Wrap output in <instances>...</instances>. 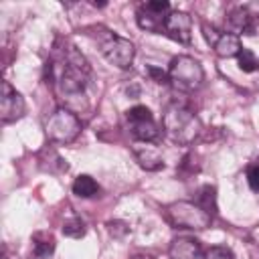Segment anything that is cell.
I'll return each instance as SVG.
<instances>
[{
	"instance_id": "7c38bea8",
	"label": "cell",
	"mask_w": 259,
	"mask_h": 259,
	"mask_svg": "<svg viewBox=\"0 0 259 259\" xmlns=\"http://www.w3.org/2000/svg\"><path fill=\"white\" fill-rule=\"evenodd\" d=\"M134 156H136L138 164H140L144 170L154 172V170L164 168V160H162L158 148L152 146V144H142V142L136 144V146H134Z\"/></svg>"
},
{
	"instance_id": "6da1fadb",
	"label": "cell",
	"mask_w": 259,
	"mask_h": 259,
	"mask_svg": "<svg viewBox=\"0 0 259 259\" xmlns=\"http://www.w3.org/2000/svg\"><path fill=\"white\" fill-rule=\"evenodd\" d=\"M200 130V119L186 103L174 99L166 105L162 115V132L170 142L178 146H188L198 138Z\"/></svg>"
},
{
	"instance_id": "4fadbf2b",
	"label": "cell",
	"mask_w": 259,
	"mask_h": 259,
	"mask_svg": "<svg viewBox=\"0 0 259 259\" xmlns=\"http://www.w3.org/2000/svg\"><path fill=\"white\" fill-rule=\"evenodd\" d=\"M212 49H214V53H217L219 57H223V59L239 57V53L243 51L239 36H235V34H231V32H221V36H219V40L212 45Z\"/></svg>"
},
{
	"instance_id": "9c48e42d",
	"label": "cell",
	"mask_w": 259,
	"mask_h": 259,
	"mask_svg": "<svg viewBox=\"0 0 259 259\" xmlns=\"http://www.w3.org/2000/svg\"><path fill=\"white\" fill-rule=\"evenodd\" d=\"M257 30V16L247 6H233L225 14V32L235 36L239 34H255Z\"/></svg>"
},
{
	"instance_id": "ba28073f",
	"label": "cell",
	"mask_w": 259,
	"mask_h": 259,
	"mask_svg": "<svg viewBox=\"0 0 259 259\" xmlns=\"http://www.w3.org/2000/svg\"><path fill=\"white\" fill-rule=\"evenodd\" d=\"M26 111V103L24 97L8 83L2 81V93H0V119L2 123H12L16 119H20Z\"/></svg>"
},
{
	"instance_id": "7a4b0ae2",
	"label": "cell",
	"mask_w": 259,
	"mask_h": 259,
	"mask_svg": "<svg viewBox=\"0 0 259 259\" xmlns=\"http://www.w3.org/2000/svg\"><path fill=\"white\" fill-rule=\"evenodd\" d=\"M168 79L172 87L180 93H192L196 91L204 81V69L202 65L188 55H178L170 61L168 67Z\"/></svg>"
},
{
	"instance_id": "5bb4252c",
	"label": "cell",
	"mask_w": 259,
	"mask_h": 259,
	"mask_svg": "<svg viewBox=\"0 0 259 259\" xmlns=\"http://www.w3.org/2000/svg\"><path fill=\"white\" fill-rule=\"evenodd\" d=\"M55 251V237L51 233H34L32 237V257L34 259H47Z\"/></svg>"
},
{
	"instance_id": "d6986e66",
	"label": "cell",
	"mask_w": 259,
	"mask_h": 259,
	"mask_svg": "<svg viewBox=\"0 0 259 259\" xmlns=\"http://www.w3.org/2000/svg\"><path fill=\"white\" fill-rule=\"evenodd\" d=\"M247 182H249V188L253 192H259V164H249L247 168Z\"/></svg>"
},
{
	"instance_id": "ffe728a7",
	"label": "cell",
	"mask_w": 259,
	"mask_h": 259,
	"mask_svg": "<svg viewBox=\"0 0 259 259\" xmlns=\"http://www.w3.org/2000/svg\"><path fill=\"white\" fill-rule=\"evenodd\" d=\"M148 73H150V77H152L156 83H160V85L170 83L168 73H164V71H162V69H158V67H148Z\"/></svg>"
},
{
	"instance_id": "52a82bcc",
	"label": "cell",
	"mask_w": 259,
	"mask_h": 259,
	"mask_svg": "<svg viewBox=\"0 0 259 259\" xmlns=\"http://www.w3.org/2000/svg\"><path fill=\"white\" fill-rule=\"evenodd\" d=\"M170 14V2L166 0H148L138 8V26L150 32H162V24Z\"/></svg>"
},
{
	"instance_id": "277c9868",
	"label": "cell",
	"mask_w": 259,
	"mask_h": 259,
	"mask_svg": "<svg viewBox=\"0 0 259 259\" xmlns=\"http://www.w3.org/2000/svg\"><path fill=\"white\" fill-rule=\"evenodd\" d=\"M45 134L55 144H71L81 134V121L73 111H69L65 107H59L47 119Z\"/></svg>"
},
{
	"instance_id": "e0dca14e",
	"label": "cell",
	"mask_w": 259,
	"mask_h": 259,
	"mask_svg": "<svg viewBox=\"0 0 259 259\" xmlns=\"http://www.w3.org/2000/svg\"><path fill=\"white\" fill-rule=\"evenodd\" d=\"M237 61H239V69H241L243 73H253V71L259 67V61H257V57L253 55V51H249V49H245V47H243V51L239 53Z\"/></svg>"
},
{
	"instance_id": "603a6c76",
	"label": "cell",
	"mask_w": 259,
	"mask_h": 259,
	"mask_svg": "<svg viewBox=\"0 0 259 259\" xmlns=\"http://www.w3.org/2000/svg\"><path fill=\"white\" fill-rule=\"evenodd\" d=\"M132 259H152V257H148V255H134Z\"/></svg>"
},
{
	"instance_id": "30bf717a",
	"label": "cell",
	"mask_w": 259,
	"mask_h": 259,
	"mask_svg": "<svg viewBox=\"0 0 259 259\" xmlns=\"http://www.w3.org/2000/svg\"><path fill=\"white\" fill-rule=\"evenodd\" d=\"M162 34L176 42L188 45L192 40V18L182 10H170L162 24Z\"/></svg>"
},
{
	"instance_id": "ac0fdd59",
	"label": "cell",
	"mask_w": 259,
	"mask_h": 259,
	"mask_svg": "<svg viewBox=\"0 0 259 259\" xmlns=\"http://www.w3.org/2000/svg\"><path fill=\"white\" fill-rule=\"evenodd\" d=\"M204 259H235V253L225 245H212L206 249Z\"/></svg>"
},
{
	"instance_id": "7402d4cb",
	"label": "cell",
	"mask_w": 259,
	"mask_h": 259,
	"mask_svg": "<svg viewBox=\"0 0 259 259\" xmlns=\"http://www.w3.org/2000/svg\"><path fill=\"white\" fill-rule=\"evenodd\" d=\"M2 259H18V257H16V255H10L8 251H4V257H2Z\"/></svg>"
},
{
	"instance_id": "5b68a950",
	"label": "cell",
	"mask_w": 259,
	"mask_h": 259,
	"mask_svg": "<svg viewBox=\"0 0 259 259\" xmlns=\"http://www.w3.org/2000/svg\"><path fill=\"white\" fill-rule=\"evenodd\" d=\"M125 119H127V125H130V134L136 142H142V144L158 142L160 127L154 121V115L146 105H134L132 109H127Z\"/></svg>"
},
{
	"instance_id": "3957f363",
	"label": "cell",
	"mask_w": 259,
	"mask_h": 259,
	"mask_svg": "<svg viewBox=\"0 0 259 259\" xmlns=\"http://www.w3.org/2000/svg\"><path fill=\"white\" fill-rule=\"evenodd\" d=\"M164 210H166V221L176 229L202 231L210 227L212 221L208 210H204L198 202H190V200H176L168 204Z\"/></svg>"
},
{
	"instance_id": "8992f818",
	"label": "cell",
	"mask_w": 259,
	"mask_h": 259,
	"mask_svg": "<svg viewBox=\"0 0 259 259\" xmlns=\"http://www.w3.org/2000/svg\"><path fill=\"white\" fill-rule=\"evenodd\" d=\"M101 55L105 57L107 63L115 65L117 69H130L136 57V49L132 40L117 36V34H109L101 42Z\"/></svg>"
},
{
	"instance_id": "8fae6325",
	"label": "cell",
	"mask_w": 259,
	"mask_h": 259,
	"mask_svg": "<svg viewBox=\"0 0 259 259\" xmlns=\"http://www.w3.org/2000/svg\"><path fill=\"white\" fill-rule=\"evenodd\" d=\"M170 259H204V251L194 237H176L168 249Z\"/></svg>"
},
{
	"instance_id": "2e32d148",
	"label": "cell",
	"mask_w": 259,
	"mask_h": 259,
	"mask_svg": "<svg viewBox=\"0 0 259 259\" xmlns=\"http://www.w3.org/2000/svg\"><path fill=\"white\" fill-rule=\"evenodd\" d=\"M85 223L79 219V217H73V219H69V221H65V225H63V235L65 237H71V239H81L83 235H85Z\"/></svg>"
},
{
	"instance_id": "44dd1931",
	"label": "cell",
	"mask_w": 259,
	"mask_h": 259,
	"mask_svg": "<svg viewBox=\"0 0 259 259\" xmlns=\"http://www.w3.org/2000/svg\"><path fill=\"white\" fill-rule=\"evenodd\" d=\"M202 34H204V38H206L208 45H214L219 40V36H221V32L214 26H208V24H202Z\"/></svg>"
},
{
	"instance_id": "9a60e30c",
	"label": "cell",
	"mask_w": 259,
	"mask_h": 259,
	"mask_svg": "<svg viewBox=\"0 0 259 259\" xmlns=\"http://www.w3.org/2000/svg\"><path fill=\"white\" fill-rule=\"evenodd\" d=\"M71 188H73V194H77L79 198H91L99 192V184L89 174H79Z\"/></svg>"
}]
</instances>
